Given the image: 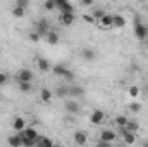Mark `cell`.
<instances>
[{"label": "cell", "instance_id": "cell-10", "mask_svg": "<svg viewBox=\"0 0 148 147\" xmlns=\"http://www.w3.org/2000/svg\"><path fill=\"white\" fill-rule=\"evenodd\" d=\"M16 78H17V81H33V73L29 69H21V71H17Z\"/></svg>", "mask_w": 148, "mask_h": 147}, {"label": "cell", "instance_id": "cell-2", "mask_svg": "<svg viewBox=\"0 0 148 147\" xmlns=\"http://www.w3.org/2000/svg\"><path fill=\"white\" fill-rule=\"evenodd\" d=\"M134 37L138 38V40H147V37H148L147 26L143 23H140V21L134 23Z\"/></svg>", "mask_w": 148, "mask_h": 147}, {"label": "cell", "instance_id": "cell-14", "mask_svg": "<svg viewBox=\"0 0 148 147\" xmlns=\"http://www.w3.org/2000/svg\"><path fill=\"white\" fill-rule=\"evenodd\" d=\"M86 142H88V135H86L84 132H76V133H74V144L84 146Z\"/></svg>", "mask_w": 148, "mask_h": 147}, {"label": "cell", "instance_id": "cell-11", "mask_svg": "<svg viewBox=\"0 0 148 147\" xmlns=\"http://www.w3.org/2000/svg\"><path fill=\"white\" fill-rule=\"evenodd\" d=\"M81 57H83L84 61H95V57H97V52H95L91 47H84V49L81 50Z\"/></svg>", "mask_w": 148, "mask_h": 147}, {"label": "cell", "instance_id": "cell-27", "mask_svg": "<svg viewBox=\"0 0 148 147\" xmlns=\"http://www.w3.org/2000/svg\"><path fill=\"white\" fill-rule=\"evenodd\" d=\"M129 95H131L133 99H136V97L140 95V87H136V85H131V87H129Z\"/></svg>", "mask_w": 148, "mask_h": 147}, {"label": "cell", "instance_id": "cell-28", "mask_svg": "<svg viewBox=\"0 0 148 147\" xmlns=\"http://www.w3.org/2000/svg\"><path fill=\"white\" fill-rule=\"evenodd\" d=\"M59 10H60V12H74V7L71 5V2H67V3H64Z\"/></svg>", "mask_w": 148, "mask_h": 147}, {"label": "cell", "instance_id": "cell-18", "mask_svg": "<svg viewBox=\"0 0 148 147\" xmlns=\"http://www.w3.org/2000/svg\"><path fill=\"white\" fill-rule=\"evenodd\" d=\"M17 83H19V90L23 94H29L33 90V83L31 81H17Z\"/></svg>", "mask_w": 148, "mask_h": 147}, {"label": "cell", "instance_id": "cell-21", "mask_svg": "<svg viewBox=\"0 0 148 147\" xmlns=\"http://www.w3.org/2000/svg\"><path fill=\"white\" fill-rule=\"evenodd\" d=\"M40 99L43 101V102H50L52 101V92L48 90V88H41V92H40Z\"/></svg>", "mask_w": 148, "mask_h": 147}, {"label": "cell", "instance_id": "cell-16", "mask_svg": "<svg viewBox=\"0 0 148 147\" xmlns=\"http://www.w3.org/2000/svg\"><path fill=\"white\" fill-rule=\"evenodd\" d=\"M45 37H47V43H48V45H57V43H59V35H57V31H53V30H50Z\"/></svg>", "mask_w": 148, "mask_h": 147}, {"label": "cell", "instance_id": "cell-38", "mask_svg": "<svg viewBox=\"0 0 148 147\" xmlns=\"http://www.w3.org/2000/svg\"><path fill=\"white\" fill-rule=\"evenodd\" d=\"M93 2H95V0H81V3H83V5H86V7L93 5Z\"/></svg>", "mask_w": 148, "mask_h": 147}, {"label": "cell", "instance_id": "cell-23", "mask_svg": "<svg viewBox=\"0 0 148 147\" xmlns=\"http://www.w3.org/2000/svg\"><path fill=\"white\" fill-rule=\"evenodd\" d=\"M83 94H84L83 87H71L69 88V95H73V97H81Z\"/></svg>", "mask_w": 148, "mask_h": 147}, {"label": "cell", "instance_id": "cell-29", "mask_svg": "<svg viewBox=\"0 0 148 147\" xmlns=\"http://www.w3.org/2000/svg\"><path fill=\"white\" fill-rule=\"evenodd\" d=\"M21 137H23V135H21ZM23 146H26V147L36 146V140H33V139H28V137H23Z\"/></svg>", "mask_w": 148, "mask_h": 147}, {"label": "cell", "instance_id": "cell-24", "mask_svg": "<svg viewBox=\"0 0 148 147\" xmlns=\"http://www.w3.org/2000/svg\"><path fill=\"white\" fill-rule=\"evenodd\" d=\"M127 119H129L127 116H122V114H121V116H117V118H115V125H117L119 128H124V126H126V123H127Z\"/></svg>", "mask_w": 148, "mask_h": 147}, {"label": "cell", "instance_id": "cell-13", "mask_svg": "<svg viewBox=\"0 0 148 147\" xmlns=\"http://www.w3.org/2000/svg\"><path fill=\"white\" fill-rule=\"evenodd\" d=\"M12 128H14L16 132L24 130V128H26V121H24V118H21V116L14 118V121H12Z\"/></svg>", "mask_w": 148, "mask_h": 147}, {"label": "cell", "instance_id": "cell-8", "mask_svg": "<svg viewBox=\"0 0 148 147\" xmlns=\"http://www.w3.org/2000/svg\"><path fill=\"white\" fill-rule=\"evenodd\" d=\"M115 139H117V133L115 132H112V130H103L102 133H100V140H103V142H115Z\"/></svg>", "mask_w": 148, "mask_h": 147}, {"label": "cell", "instance_id": "cell-37", "mask_svg": "<svg viewBox=\"0 0 148 147\" xmlns=\"http://www.w3.org/2000/svg\"><path fill=\"white\" fill-rule=\"evenodd\" d=\"M67 2H69V0H55V5H57V9H60V7H62L64 3H67Z\"/></svg>", "mask_w": 148, "mask_h": 147}, {"label": "cell", "instance_id": "cell-33", "mask_svg": "<svg viewBox=\"0 0 148 147\" xmlns=\"http://www.w3.org/2000/svg\"><path fill=\"white\" fill-rule=\"evenodd\" d=\"M16 5H19V7H24V9H28V7H29V0H16Z\"/></svg>", "mask_w": 148, "mask_h": 147}, {"label": "cell", "instance_id": "cell-7", "mask_svg": "<svg viewBox=\"0 0 148 147\" xmlns=\"http://www.w3.org/2000/svg\"><path fill=\"white\" fill-rule=\"evenodd\" d=\"M36 31L40 33V37H45V35L50 31V24H48V21L40 19V21L36 23Z\"/></svg>", "mask_w": 148, "mask_h": 147}, {"label": "cell", "instance_id": "cell-15", "mask_svg": "<svg viewBox=\"0 0 148 147\" xmlns=\"http://www.w3.org/2000/svg\"><path fill=\"white\" fill-rule=\"evenodd\" d=\"M23 137H28V139H33V140H36L38 142V132L35 128H24V130H21L19 132Z\"/></svg>", "mask_w": 148, "mask_h": 147}, {"label": "cell", "instance_id": "cell-4", "mask_svg": "<svg viewBox=\"0 0 148 147\" xmlns=\"http://www.w3.org/2000/svg\"><path fill=\"white\" fill-rule=\"evenodd\" d=\"M59 21H60L64 26H71V24H74V21H76V14H74V12H60Z\"/></svg>", "mask_w": 148, "mask_h": 147}, {"label": "cell", "instance_id": "cell-5", "mask_svg": "<svg viewBox=\"0 0 148 147\" xmlns=\"http://www.w3.org/2000/svg\"><path fill=\"white\" fill-rule=\"evenodd\" d=\"M97 24L100 26V28H112L114 26V16H110V14H103L98 21H97Z\"/></svg>", "mask_w": 148, "mask_h": 147}, {"label": "cell", "instance_id": "cell-3", "mask_svg": "<svg viewBox=\"0 0 148 147\" xmlns=\"http://www.w3.org/2000/svg\"><path fill=\"white\" fill-rule=\"evenodd\" d=\"M90 121H91V125H102L103 121H105V112L102 109H95L91 112V116H90Z\"/></svg>", "mask_w": 148, "mask_h": 147}, {"label": "cell", "instance_id": "cell-1", "mask_svg": "<svg viewBox=\"0 0 148 147\" xmlns=\"http://www.w3.org/2000/svg\"><path fill=\"white\" fill-rule=\"evenodd\" d=\"M52 71L57 74V76L66 78V80H73L74 78V73L69 69V68H66V64H55V66L52 68Z\"/></svg>", "mask_w": 148, "mask_h": 147}, {"label": "cell", "instance_id": "cell-32", "mask_svg": "<svg viewBox=\"0 0 148 147\" xmlns=\"http://www.w3.org/2000/svg\"><path fill=\"white\" fill-rule=\"evenodd\" d=\"M67 94H69V90H67L66 87H59V88H57V95H59V97H66Z\"/></svg>", "mask_w": 148, "mask_h": 147}, {"label": "cell", "instance_id": "cell-25", "mask_svg": "<svg viewBox=\"0 0 148 147\" xmlns=\"http://www.w3.org/2000/svg\"><path fill=\"white\" fill-rule=\"evenodd\" d=\"M36 144H40V146H45V147H52L53 146V140H50V139H47V137H43V139H40L38 137V142Z\"/></svg>", "mask_w": 148, "mask_h": 147}, {"label": "cell", "instance_id": "cell-22", "mask_svg": "<svg viewBox=\"0 0 148 147\" xmlns=\"http://www.w3.org/2000/svg\"><path fill=\"white\" fill-rule=\"evenodd\" d=\"M24 14H26V9H24V7L14 5V9H12V16H14V17H24Z\"/></svg>", "mask_w": 148, "mask_h": 147}, {"label": "cell", "instance_id": "cell-17", "mask_svg": "<svg viewBox=\"0 0 148 147\" xmlns=\"http://www.w3.org/2000/svg\"><path fill=\"white\" fill-rule=\"evenodd\" d=\"M124 26H126V17L121 14H115L114 16V28H124Z\"/></svg>", "mask_w": 148, "mask_h": 147}, {"label": "cell", "instance_id": "cell-30", "mask_svg": "<svg viewBox=\"0 0 148 147\" xmlns=\"http://www.w3.org/2000/svg\"><path fill=\"white\" fill-rule=\"evenodd\" d=\"M127 107H129V111H131V112H140V111H141V106H140L138 102H131Z\"/></svg>", "mask_w": 148, "mask_h": 147}, {"label": "cell", "instance_id": "cell-19", "mask_svg": "<svg viewBox=\"0 0 148 147\" xmlns=\"http://www.w3.org/2000/svg\"><path fill=\"white\" fill-rule=\"evenodd\" d=\"M127 132H138L140 130V125H138V121H134V119H127V123H126V126H124Z\"/></svg>", "mask_w": 148, "mask_h": 147}, {"label": "cell", "instance_id": "cell-6", "mask_svg": "<svg viewBox=\"0 0 148 147\" xmlns=\"http://www.w3.org/2000/svg\"><path fill=\"white\" fill-rule=\"evenodd\" d=\"M121 133H122L124 144H127V146H133V144L136 142V133H134V132H127L126 128H121Z\"/></svg>", "mask_w": 148, "mask_h": 147}, {"label": "cell", "instance_id": "cell-36", "mask_svg": "<svg viewBox=\"0 0 148 147\" xmlns=\"http://www.w3.org/2000/svg\"><path fill=\"white\" fill-rule=\"evenodd\" d=\"M103 14H105V12H103V10H100V9H98V10H95V12H93V16H95V19H97V21H98V19H100V17H102V16H103Z\"/></svg>", "mask_w": 148, "mask_h": 147}, {"label": "cell", "instance_id": "cell-31", "mask_svg": "<svg viewBox=\"0 0 148 147\" xmlns=\"http://www.w3.org/2000/svg\"><path fill=\"white\" fill-rule=\"evenodd\" d=\"M83 19H84L86 23H90V24H95V23H97L95 16H91V14H83Z\"/></svg>", "mask_w": 148, "mask_h": 147}, {"label": "cell", "instance_id": "cell-40", "mask_svg": "<svg viewBox=\"0 0 148 147\" xmlns=\"http://www.w3.org/2000/svg\"><path fill=\"white\" fill-rule=\"evenodd\" d=\"M147 33H148V26H147ZM147 38H148V37H147Z\"/></svg>", "mask_w": 148, "mask_h": 147}, {"label": "cell", "instance_id": "cell-12", "mask_svg": "<svg viewBox=\"0 0 148 147\" xmlns=\"http://www.w3.org/2000/svg\"><path fill=\"white\" fill-rule=\"evenodd\" d=\"M7 142H9L12 147H21L23 146V137H21V133L17 132L16 135H10V137L7 139Z\"/></svg>", "mask_w": 148, "mask_h": 147}, {"label": "cell", "instance_id": "cell-9", "mask_svg": "<svg viewBox=\"0 0 148 147\" xmlns=\"http://www.w3.org/2000/svg\"><path fill=\"white\" fill-rule=\"evenodd\" d=\"M36 66L40 71H43V73H47V71H50L52 69V64H50V61L48 59H45V57H38L36 59Z\"/></svg>", "mask_w": 148, "mask_h": 147}, {"label": "cell", "instance_id": "cell-39", "mask_svg": "<svg viewBox=\"0 0 148 147\" xmlns=\"http://www.w3.org/2000/svg\"><path fill=\"white\" fill-rule=\"evenodd\" d=\"M145 90H147V94H148V85H147V88H145Z\"/></svg>", "mask_w": 148, "mask_h": 147}, {"label": "cell", "instance_id": "cell-34", "mask_svg": "<svg viewBox=\"0 0 148 147\" xmlns=\"http://www.w3.org/2000/svg\"><path fill=\"white\" fill-rule=\"evenodd\" d=\"M7 78H9V76H7V74H5V73H0V87L7 83Z\"/></svg>", "mask_w": 148, "mask_h": 147}, {"label": "cell", "instance_id": "cell-41", "mask_svg": "<svg viewBox=\"0 0 148 147\" xmlns=\"http://www.w3.org/2000/svg\"><path fill=\"white\" fill-rule=\"evenodd\" d=\"M0 55H2V50H0Z\"/></svg>", "mask_w": 148, "mask_h": 147}, {"label": "cell", "instance_id": "cell-26", "mask_svg": "<svg viewBox=\"0 0 148 147\" xmlns=\"http://www.w3.org/2000/svg\"><path fill=\"white\" fill-rule=\"evenodd\" d=\"M43 7H45L47 10H55V9H57L55 0H45V2H43Z\"/></svg>", "mask_w": 148, "mask_h": 147}, {"label": "cell", "instance_id": "cell-20", "mask_svg": "<svg viewBox=\"0 0 148 147\" xmlns=\"http://www.w3.org/2000/svg\"><path fill=\"white\" fill-rule=\"evenodd\" d=\"M66 109H67V112H71V114H76V112H79V104L76 101H69L66 104Z\"/></svg>", "mask_w": 148, "mask_h": 147}, {"label": "cell", "instance_id": "cell-35", "mask_svg": "<svg viewBox=\"0 0 148 147\" xmlns=\"http://www.w3.org/2000/svg\"><path fill=\"white\" fill-rule=\"evenodd\" d=\"M29 40H31V42H38V40H40V33H38V31L31 33V35H29Z\"/></svg>", "mask_w": 148, "mask_h": 147}]
</instances>
